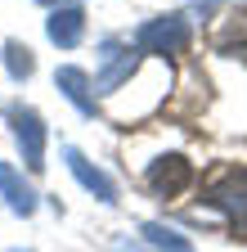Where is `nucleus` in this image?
Wrapping results in <instances>:
<instances>
[{"instance_id": "9", "label": "nucleus", "mask_w": 247, "mask_h": 252, "mask_svg": "<svg viewBox=\"0 0 247 252\" xmlns=\"http://www.w3.org/2000/svg\"><path fill=\"white\" fill-rule=\"evenodd\" d=\"M139 234H144V243H148V248H158V252H193V243L184 239L180 230L162 225V220H148V225H144Z\"/></svg>"}, {"instance_id": "2", "label": "nucleus", "mask_w": 247, "mask_h": 252, "mask_svg": "<svg viewBox=\"0 0 247 252\" xmlns=\"http://www.w3.org/2000/svg\"><path fill=\"white\" fill-rule=\"evenodd\" d=\"M9 126H14V140L23 149L27 171H45V122H41V113L23 108V104H9Z\"/></svg>"}, {"instance_id": "8", "label": "nucleus", "mask_w": 247, "mask_h": 252, "mask_svg": "<svg viewBox=\"0 0 247 252\" xmlns=\"http://www.w3.org/2000/svg\"><path fill=\"white\" fill-rule=\"evenodd\" d=\"M54 86L68 94V99L77 104V113H85V117H95V94H90V77L81 72V68H58L54 72Z\"/></svg>"}, {"instance_id": "13", "label": "nucleus", "mask_w": 247, "mask_h": 252, "mask_svg": "<svg viewBox=\"0 0 247 252\" xmlns=\"http://www.w3.org/2000/svg\"><path fill=\"white\" fill-rule=\"evenodd\" d=\"M198 5H202V9H211V5H216V0H198Z\"/></svg>"}, {"instance_id": "4", "label": "nucleus", "mask_w": 247, "mask_h": 252, "mask_svg": "<svg viewBox=\"0 0 247 252\" xmlns=\"http://www.w3.org/2000/svg\"><path fill=\"white\" fill-rule=\"evenodd\" d=\"M207 203L229 212L234 220H247V171H225L207 185Z\"/></svg>"}, {"instance_id": "11", "label": "nucleus", "mask_w": 247, "mask_h": 252, "mask_svg": "<svg viewBox=\"0 0 247 252\" xmlns=\"http://www.w3.org/2000/svg\"><path fill=\"white\" fill-rule=\"evenodd\" d=\"M135 68H139V54H121V59H112L108 68H104V77H99V90H104V94H112V90H117V81H126Z\"/></svg>"}, {"instance_id": "12", "label": "nucleus", "mask_w": 247, "mask_h": 252, "mask_svg": "<svg viewBox=\"0 0 247 252\" xmlns=\"http://www.w3.org/2000/svg\"><path fill=\"white\" fill-rule=\"evenodd\" d=\"M41 5H63V0H41ZM68 5H77V0H68Z\"/></svg>"}, {"instance_id": "6", "label": "nucleus", "mask_w": 247, "mask_h": 252, "mask_svg": "<svg viewBox=\"0 0 247 252\" xmlns=\"http://www.w3.org/2000/svg\"><path fill=\"white\" fill-rule=\"evenodd\" d=\"M45 32H50V41H54L58 50H72V45H81V36H85V14H81L77 5H63V9L50 14Z\"/></svg>"}, {"instance_id": "1", "label": "nucleus", "mask_w": 247, "mask_h": 252, "mask_svg": "<svg viewBox=\"0 0 247 252\" xmlns=\"http://www.w3.org/2000/svg\"><path fill=\"white\" fill-rule=\"evenodd\" d=\"M135 45L148 50V54H184V50H189V18H184V14L148 18L135 32Z\"/></svg>"}, {"instance_id": "5", "label": "nucleus", "mask_w": 247, "mask_h": 252, "mask_svg": "<svg viewBox=\"0 0 247 252\" xmlns=\"http://www.w3.org/2000/svg\"><path fill=\"white\" fill-rule=\"evenodd\" d=\"M63 158H68V171L81 180V189H85V194H95L99 203H117V185H112V180H108V176H104L95 162H90V158H85L81 149H68Z\"/></svg>"}, {"instance_id": "7", "label": "nucleus", "mask_w": 247, "mask_h": 252, "mask_svg": "<svg viewBox=\"0 0 247 252\" xmlns=\"http://www.w3.org/2000/svg\"><path fill=\"white\" fill-rule=\"evenodd\" d=\"M0 194H5V203H9L18 216H32V212H36V189L27 185L9 162H0Z\"/></svg>"}, {"instance_id": "10", "label": "nucleus", "mask_w": 247, "mask_h": 252, "mask_svg": "<svg viewBox=\"0 0 247 252\" xmlns=\"http://www.w3.org/2000/svg\"><path fill=\"white\" fill-rule=\"evenodd\" d=\"M5 68H9V77H14V81H27V77L36 72V59H32V50H27V45L5 41Z\"/></svg>"}, {"instance_id": "3", "label": "nucleus", "mask_w": 247, "mask_h": 252, "mask_svg": "<svg viewBox=\"0 0 247 252\" xmlns=\"http://www.w3.org/2000/svg\"><path fill=\"white\" fill-rule=\"evenodd\" d=\"M189 185H193V162L180 158V153H166V158H158V162L148 167V189L158 198H175Z\"/></svg>"}]
</instances>
